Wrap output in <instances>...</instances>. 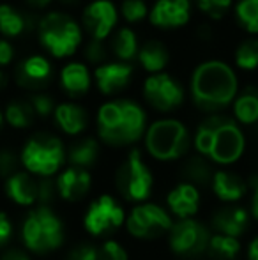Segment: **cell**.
<instances>
[{
    "mask_svg": "<svg viewBox=\"0 0 258 260\" xmlns=\"http://www.w3.org/2000/svg\"><path fill=\"white\" fill-rule=\"evenodd\" d=\"M136 60L149 75H158V73H165L166 66L170 64V52L161 41L149 39L140 46Z\"/></svg>",
    "mask_w": 258,
    "mask_h": 260,
    "instance_id": "cell-25",
    "label": "cell"
},
{
    "mask_svg": "<svg viewBox=\"0 0 258 260\" xmlns=\"http://www.w3.org/2000/svg\"><path fill=\"white\" fill-rule=\"evenodd\" d=\"M35 113L30 103L23 100H14L4 108V122L13 129H28L35 122Z\"/></svg>",
    "mask_w": 258,
    "mask_h": 260,
    "instance_id": "cell-31",
    "label": "cell"
},
{
    "mask_svg": "<svg viewBox=\"0 0 258 260\" xmlns=\"http://www.w3.org/2000/svg\"><path fill=\"white\" fill-rule=\"evenodd\" d=\"M149 127L147 112L133 100L115 98L97 108V140L108 147L122 149L138 144Z\"/></svg>",
    "mask_w": 258,
    "mask_h": 260,
    "instance_id": "cell-3",
    "label": "cell"
},
{
    "mask_svg": "<svg viewBox=\"0 0 258 260\" xmlns=\"http://www.w3.org/2000/svg\"><path fill=\"white\" fill-rule=\"evenodd\" d=\"M239 94V78L225 60L210 58L200 62L190 80L191 101L200 112L223 113Z\"/></svg>",
    "mask_w": 258,
    "mask_h": 260,
    "instance_id": "cell-2",
    "label": "cell"
},
{
    "mask_svg": "<svg viewBox=\"0 0 258 260\" xmlns=\"http://www.w3.org/2000/svg\"><path fill=\"white\" fill-rule=\"evenodd\" d=\"M14 48L6 38H0V68H6L13 62Z\"/></svg>",
    "mask_w": 258,
    "mask_h": 260,
    "instance_id": "cell-42",
    "label": "cell"
},
{
    "mask_svg": "<svg viewBox=\"0 0 258 260\" xmlns=\"http://www.w3.org/2000/svg\"><path fill=\"white\" fill-rule=\"evenodd\" d=\"M210 236H212L210 226L200 219H175L166 236V241H168L170 251L175 257L198 258L205 255Z\"/></svg>",
    "mask_w": 258,
    "mask_h": 260,
    "instance_id": "cell-11",
    "label": "cell"
},
{
    "mask_svg": "<svg viewBox=\"0 0 258 260\" xmlns=\"http://www.w3.org/2000/svg\"><path fill=\"white\" fill-rule=\"evenodd\" d=\"M20 239L25 250L32 255L53 253L65 243L62 218L50 206L28 209L20 226Z\"/></svg>",
    "mask_w": 258,
    "mask_h": 260,
    "instance_id": "cell-4",
    "label": "cell"
},
{
    "mask_svg": "<svg viewBox=\"0 0 258 260\" xmlns=\"http://www.w3.org/2000/svg\"><path fill=\"white\" fill-rule=\"evenodd\" d=\"M55 186L59 199H62L64 202L76 204L82 202L89 191L92 189V174L89 170L76 167H64L62 170L57 174L55 177Z\"/></svg>",
    "mask_w": 258,
    "mask_h": 260,
    "instance_id": "cell-18",
    "label": "cell"
},
{
    "mask_svg": "<svg viewBox=\"0 0 258 260\" xmlns=\"http://www.w3.org/2000/svg\"><path fill=\"white\" fill-rule=\"evenodd\" d=\"M39 45L53 58L72 57L83 45L82 23L62 11H50L38 21Z\"/></svg>",
    "mask_w": 258,
    "mask_h": 260,
    "instance_id": "cell-6",
    "label": "cell"
},
{
    "mask_svg": "<svg viewBox=\"0 0 258 260\" xmlns=\"http://www.w3.org/2000/svg\"><path fill=\"white\" fill-rule=\"evenodd\" d=\"M145 152L159 163H173L190 156L193 135L179 119L163 117L149 124L143 137Z\"/></svg>",
    "mask_w": 258,
    "mask_h": 260,
    "instance_id": "cell-5",
    "label": "cell"
},
{
    "mask_svg": "<svg viewBox=\"0 0 258 260\" xmlns=\"http://www.w3.org/2000/svg\"><path fill=\"white\" fill-rule=\"evenodd\" d=\"M248 147L242 126L234 117L212 113L200 120L193 133L195 154L205 157L210 165L227 168L242 159Z\"/></svg>",
    "mask_w": 258,
    "mask_h": 260,
    "instance_id": "cell-1",
    "label": "cell"
},
{
    "mask_svg": "<svg viewBox=\"0 0 258 260\" xmlns=\"http://www.w3.org/2000/svg\"><path fill=\"white\" fill-rule=\"evenodd\" d=\"M52 62L45 55H30V57L23 58L14 71L18 85L27 90H34V92L45 89L52 80Z\"/></svg>",
    "mask_w": 258,
    "mask_h": 260,
    "instance_id": "cell-19",
    "label": "cell"
},
{
    "mask_svg": "<svg viewBox=\"0 0 258 260\" xmlns=\"http://www.w3.org/2000/svg\"><path fill=\"white\" fill-rule=\"evenodd\" d=\"M2 126H4V112L0 110V129H2Z\"/></svg>",
    "mask_w": 258,
    "mask_h": 260,
    "instance_id": "cell-48",
    "label": "cell"
},
{
    "mask_svg": "<svg viewBox=\"0 0 258 260\" xmlns=\"http://www.w3.org/2000/svg\"><path fill=\"white\" fill-rule=\"evenodd\" d=\"M32 28V18L11 4H0V34L2 38H18Z\"/></svg>",
    "mask_w": 258,
    "mask_h": 260,
    "instance_id": "cell-28",
    "label": "cell"
},
{
    "mask_svg": "<svg viewBox=\"0 0 258 260\" xmlns=\"http://www.w3.org/2000/svg\"><path fill=\"white\" fill-rule=\"evenodd\" d=\"M251 219L253 218L249 214V209L239 206V204H230V206L219 207L214 212L209 226L214 234L241 239L251 226Z\"/></svg>",
    "mask_w": 258,
    "mask_h": 260,
    "instance_id": "cell-15",
    "label": "cell"
},
{
    "mask_svg": "<svg viewBox=\"0 0 258 260\" xmlns=\"http://www.w3.org/2000/svg\"><path fill=\"white\" fill-rule=\"evenodd\" d=\"M114 182L117 193L126 202H131L133 206L149 202L156 181L140 149L133 147L126 154L124 161L115 170Z\"/></svg>",
    "mask_w": 258,
    "mask_h": 260,
    "instance_id": "cell-8",
    "label": "cell"
},
{
    "mask_svg": "<svg viewBox=\"0 0 258 260\" xmlns=\"http://www.w3.org/2000/svg\"><path fill=\"white\" fill-rule=\"evenodd\" d=\"M210 191L219 202L225 206L237 204L249 193V182L237 172L228 168H217L214 170L212 181H210Z\"/></svg>",
    "mask_w": 258,
    "mask_h": 260,
    "instance_id": "cell-20",
    "label": "cell"
},
{
    "mask_svg": "<svg viewBox=\"0 0 258 260\" xmlns=\"http://www.w3.org/2000/svg\"><path fill=\"white\" fill-rule=\"evenodd\" d=\"M82 55L90 66H103L108 62V45H104V41H96V39H89L85 45L82 46Z\"/></svg>",
    "mask_w": 258,
    "mask_h": 260,
    "instance_id": "cell-35",
    "label": "cell"
},
{
    "mask_svg": "<svg viewBox=\"0 0 258 260\" xmlns=\"http://www.w3.org/2000/svg\"><path fill=\"white\" fill-rule=\"evenodd\" d=\"M0 260H32V255L21 248H6L0 255Z\"/></svg>",
    "mask_w": 258,
    "mask_h": 260,
    "instance_id": "cell-43",
    "label": "cell"
},
{
    "mask_svg": "<svg viewBox=\"0 0 258 260\" xmlns=\"http://www.w3.org/2000/svg\"><path fill=\"white\" fill-rule=\"evenodd\" d=\"M124 206L110 193L96 197L83 212V230L94 239H104L126 225Z\"/></svg>",
    "mask_w": 258,
    "mask_h": 260,
    "instance_id": "cell-9",
    "label": "cell"
},
{
    "mask_svg": "<svg viewBox=\"0 0 258 260\" xmlns=\"http://www.w3.org/2000/svg\"><path fill=\"white\" fill-rule=\"evenodd\" d=\"M14 237V225L6 211H0V250H6Z\"/></svg>",
    "mask_w": 258,
    "mask_h": 260,
    "instance_id": "cell-41",
    "label": "cell"
},
{
    "mask_svg": "<svg viewBox=\"0 0 258 260\" xmlns=\"http://www.w3.org/2000/svg\"><path fill=\"white\" fill-rule=\"evenodd\" d=\"M4 85H6V75H4L2 69H0V90L4 89Z\"/></svg>",
    "mask_w": 258,
    "mask_h": 260,
    "instance_id": "cell-47",
    "label": "cell"
},
{
    "mask_svg": "<svg viewBox=\"0 0 258 260\" xmlns=\"http://www.w3.org/2000/svg\"><path fill=\"white\" fill-rule=\"evenodd\" d=\"M246 257L248 260H258V236L249 241L248 248H246Z\"/></svg>",
    "mask_w": 258,
    "mask_h": 260,
    "instance_id": "cell-45",
    "label": "cell"
},
{
    "mask_svg": "<svg viewBox=\"0 0 258 260\" xmlns=\"http://www.w3.org/2000/svg\"><path fill=\"white\" fill-rule=\"evenodd\" d=\"M53 122L55 126L67 137H83L90 124V115L82 105L75 101H64L59 103L53 112Z\"/></svg>",
    "mask_w": 258,
    "mask_h": 260,
    "instance_id": "cell-22",
    "label": "cell"
},
{
    "mask_svg": "<svg viewBox=\"0 0 258 260\" xmlns=\"http://www.w3.org/2000/svg\"><path fill=\"white\" fill-rule=\"evenodd\" d=\"M212 175H214V168L205 157L193 154L184 159L182 177L186 182H191L196 188H200V186H210Z\"/></svg>",
    "mask_w": 258,
    "mask_h": 260,
    "instance_id": "cell-30",
    "label": "cell"
},
{
    "mask_svg": "<svg viewBox=\"0 0 258 260\" xmlns=\"http://www.w3.org/2000/svg\"><path fill=\"white\" fill-rule=\"evenodd\" d=\"M99 260H129V253L119 241L104 239L99 246Z\"/></svg>",
    "mask_w": 258,
    "mask_h": 260,
    "instance_id": "cell-38",
    "label": "cell"
},
{
    "mask_svg": "<svg viewBox=\"0 0 258 260\" xmlns=\"http://www.w3.org/2000/svg\"><path fill=\"white\" fill-rule=\"evenodd\" d=\"M151 7L147 6L145 0H122L119 7V14L124 18L128 23H140L145 18H149Z\"/></svg>",
    "mask_w": 258,
    "mask_h": 260,
    "instance_id": "cell-34",
    "label": "cell"
},
{
    "mask_svg": "<svg viewBox=\"0 0 258 260\" xmlns=\"http://www.w3.org/2000/svg\"><path fill=\"white\" fill-rule=\"evenodd\" d=\"M108 50L119 62L131 64L133 60H136L138 52H140V43H138L136 32L131 27H117V30L110 38Z\"/></svg>",
    "mask_w": 258,
    "mask_h": 260,
    "instance_id": "cell-26",
    "label": "cell"
},
{
    "mask_svg": "<svg viewBox=\"0 0 258 260\" xmlns=\"http://www.w3.org/2000/svg\"><path fill=\"white\" fill-rule=\"evenodd\" d=\"M101 156V142L96 137H78L65 147V165L90 170Z\"/></svg>",
    "mask_w": 258,
    "mask_h": 260,
    "instance_id": "cell-24",
    "label": "cell"
},
{
    "mask_svg": "<svg viewBox=\"0 0 258 260\" xmlns=\"http://www.w3.org/2000/svg\"><path fill=\"white\" fill-rule=\"evenodd\" d=\"M0 177H2V163H0Z\"/></svg>",
    "mask_w": 258,
    "mask_h": 260,
    "instance_id": "cell-50",
    "label": "cell"
},
{
    "mask_svg": "<svg viewBox=\"0 0 258 260\" xmlns=\"http://www.w3.org/2000/svg\"><path fill=\"white\" fill-rule=\"evenodd\" d=\"M241 251H242L241 239L212 232L209 244H207L205 257L209 260H237Z\"/></svg>",
    "mask_w": 258,
    "mask_h": 260,
    "instance_id": "cell-29",
    "label": "cell"
},
{
    "mask_svg": "<svg viewBox=\"0 0 258 260\" xmlns=\"http://www.w3.org/2000/svg\"><path fill=\"white\" fill-rule=\"evenodd\" d=\"M60 2H64V4H76L78 0H60Z\"/></svg>",
    "mask_w": 258,
    "mask_h": 260,
    "instance_id": "cell-49",
    "label": "cell"
},
{
    "mask_svg": "<svg viewBox=\"0 0 258 260\" xmlns=\"http://www.w3.org/2000/svg\"><path fill=\"white\" fill-rule=\"evenodd\" d=\"M28 103L34 108L35 117H41V119L53 117V112H55V108H57L55 100L46 92H34L28 98Z\"/></svg>",
    "mask_w": 258,
    "mask_h": 260,
    "instance_id": "cell-37",
    "label": "cell"
},
{
    "mask_svg": "<svg viewBox=\"0 0 258 260\" xmlns=\"http://www.w3.org/2000/svg\"><path fill=\"white\" fill-rule=\"evenodd\" d=\"M195 2H196V7H198L205 16L217 21L227 16L228 9L232 7L234 0H195Z\"/></svg>",
    "mask_w": 258,
    "mask_h": 260,
    "instance_id": "cell-36",
    "label": "cell"
},
{
    "mask_svg": "<svg viewBox=\"0 0 258 260\" xmlns=\"http://www.w3.org/2000/svg\"><path fill=\"white\" fill-rule=\"evenodd\" d=\"M119 16V7L112 0H92L83 9L82 28L90 39L104 41L117 30Z\"/></svg>",
    "mask_w": 258,
    "mask_h": 260,
    "instance_id": "cell-13",
    "label": "cell"
},
{
    "mask_svg": "<svg viewBox=\"0 0 258 260\" xmlns=\"http://www.w3.org/2000/svg\"><path fill=\"white\" fill-rule=\"evenodd\" d=\"M52 2L53 0H27L28 6L35 7V9H45V7H48Z\"/></svg>",
    "mask_w": 258,
    "mask_h": 260,
    "instance_id": "cell-46",
    "label": "cell"
},
{
    "mask_svg": "<svg viewBox=\"0 0 258 260\" xmlns=\"http://www.w3.org/2000/svg\"><path fill=\"white\" fill-rule=\"evenodd\" d=\"M173 221L166 207L156 202H143L131 207L126 216V230L131 237L140 241H152L168 236Z\"/></svg>",
    "mask_w": 258,
    "mask_h": 260,
    "instance_id": "cell-10",
    "label": "cell"
},
{
    "mask_svg": "<svg viewBox=\"0 0 258 260\" xmlns=\"http://www.w3.org/2000/svg\"><path fill=\"white\" fill-rule=\"evenodd\" d=\"M59 197L55 186V177L53 179H39V197L38 206H50L52 207L53 200Z\"/></svg>",
    "mask_w": 258,
    "mask_h": 260,
    "instance_id": "cell-40",
    "label": "cell"
},
{
    "mask_svg": "<svg viewBox=\"0 0 258 260\" xmlns=\"http://www.w3.org/2000/svg\"><path fill=\"white\" fill-rule=\"evenodd\" d=\"M166 211L175 219H190L198 214L202 207V193L195 184L180 181L166 193Z\"/></svg>",
    "mask_w": 258,
    "mask_h": 260,
    "instance_id": "cell-17",
    "label": "cell"
},
{
    "mask_svg": "<svg viewBox=\"0 0 258 260\" xmlns=\"http://www.w3.org/2000/svg\"><path fill=\"white\" fill-rule=\"evenodd\" d=\"M249 191H251V202H249V214L258 223V179L249 182Z\"/></svg>",
    "mask_w": 258,
    "mask_h": 260,
    "instance_id": "cell-44",
    "label": "cell"
},
{
    "mask_svg": "<svg viewBox=\"0 0 258 260\" xmlns=\"http://www.w3.org/2000/svg\"><path fill=\"white\" fill-rule=\"evenodd\" d=\"M145 103L159 113H172L184 103V85L168 73L149 75L141 87Z\"/></svg>",
    "mask_w": 258,
    "mask_h": 260,
    "instance_id": "cell-12",
    "label": "cell"
},
{
    "mask_svg": "<svg viewBox=\"0 0 258 260\" xmlns=\"http://www.w3.org/2000/svg\"><path fill=\"white\" fill-rule=\"evenodd\" d=\"M65 260H99V246L94 243H78L67 251Z\"/></svg>",
    "mask_w": 258,
    "mask_h": 260,
    "instance_id": "cell-39",
    "label": "cell"
},
{
    "mask_svg": "<svg viewBox=\"0 0 258 260\" xmlns=\"http://www.w3.org/2000/svg\"><path fill=\"white\" fill-rule=\"evenodd\" d=\"M60 87H62L64 94H67L71 100H80V98L87 96L92 89V73L87 68V64L78 60L67 62L62 69H60Z\"/></svg>",
    "mask_w": 258,
    "mask_h": 260,
    "instance_id": "cell-23",
    "label": "cell"
},
{
    "mask_svg": "<svg viewBox=\"0 0 258 260\" xmlns=\"http://www.w3.org/2000/svg\"><path fill=\"white\" fill-rule=\"evenodd\" d=\"M4 193L14 206L32 209L38 206L39 179L25 170H16L4 179Z\"/></svg>",
    "mask_w": 258,
    "mask_h": 260,
    "instance_id": "cell-21",
    "label": "cell"
},
{
    "mask_svg": "<svg viewBox=\"0 0 258 260\" xmlns=\"http://www.w3.org/2000/svg\"><path fill=\"white\" fill-rule=\"evenodd\" d=\"M234 120L239 126L258 124V87H246L232 103Z\"/></svg>",
    "mask_w": 258,
    "mask_h": 260,
    "instance_id": "cell-27",
    "label": "cell"
},
{
    "mask_svg": "<svg viewBox=\"0 0 258 260\" xmlns=\"http://www.w3.org/2000/svg\"><path fill=\"white\" fill-rule=\"evenodd\" d=\"M235 21L248 34H258V0H237L235 4Z\"/></svg>",
    "mask_w": 258,
    "mask_h": 260,
    "instance_id": "cell-32",
    "label": "cell"
},
{
    "mask_svg": "<svg viewBox=\"0 0 258 260\" xmlns=\"http://www.w3.org/2000/svg\"><path fill=\"white\" fill-rule=\"evenodd\" d=\"M234 62L241 71H256L258 69V39L248 38L235 48Z\"/></svg>",
    "mask_w": 258,
    "mask_h": 260,
    "instance_id": "cell-33",
    "label": "cell"
},
{
    "mask_svg": "<svg viewBox=\"0 0 258 260\" xmlns=\"http://www.w3.org/2000/svg\"><path fill=\"white\" fill-rule=\"evenodd\" d=\"M20 165L38 179H53L65 167V145L57 135L39 131L23 144Z\"/></svg>",
    "mask_w": 258,
    "mask_h": 260,
    "instance_id": "cell-7",
    "label": "cell"
},
{
    "mask_svg": "<svg viewBox=\"0 0 258 260\" xmlns=\"http://www.w3.org/2000/svg\"><path fill=\"white\" fill-rule=\"evenodd\" d=\"M92 78L94 85L103 96H117L129 87L131 78H133V66L119 60L106 62L94 69Z\"/></svg>",
    "mask_w": 258,
    "mask_h": 260,
    "instance_id": "cell-16",
    "label": "cell"
},
{
    "mask_svg": "<svg viewBox=\"0 0 258 260\" xmlns=\"http://www.w3.org/2000/svg\"><path fill=\"white\" fill-rule=\"evenodd\" d=\"M191 20V0H156L149 11L152 27L173 30L188 25Z\"/></svg>",
    "mask_w": 258,
    "mask_h": 260,
    "instance_id": "cell-14",
    "label": "cell"
}]
</instances>
